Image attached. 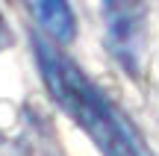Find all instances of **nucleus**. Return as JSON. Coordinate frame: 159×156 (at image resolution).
I'll return each mask as SVG.
<instances>
[{
    "label": "nucleus",
    "instance_id": "obj_2",
    "mask_svg": "<svg viewBox=\"0 0 159 156\" xmlns=\"http://www.w3.org/2000/svg\"><path fill=\"white\" fill-rule=\"evenodd\" d=\"M103 24L115 59L127 68V74H139L148 44L144 0H103Z\"/></svg>",
    "mask_w": 159,
    "mask_h": 156
},
{
    "label": "nucleus",
    "instance_id": "obj_1",
    "mask_svg": "<svg viewBox=\"0 0 159 156\" xmlns=\"http://www.w3.org/2000/svg\"><path fill=\"white\" fill-rule=\"evenodd\" d=\"M33 44L41 80L50 88L53 100L74 118L77 127L91 136L103 156H153L144 139L136 133V127H130V121L115 109V103L103 97V91L65 53H59L41 38H35Z\"/></svg>",
    "mask_w": 159,
    "mask_h": 156
},
{
    "label": "nucleus",
    "instance_id": "obj_3",
    "mask_svg": "<svg viewBox=\"0 0 159 156\" xmlns=\"http://www.w3.org/2000/svg\"><path fill=\"white\" fill-rule=\"evenodd\" d=\"M27 6L33 9L35 21L41 24L50 38H56L59 44H68L77 33L74 24V12H71L68 0H27Z\"/></svg>",
    "mask_w": 159,
    "mask_h": 156
}]
</instances>
